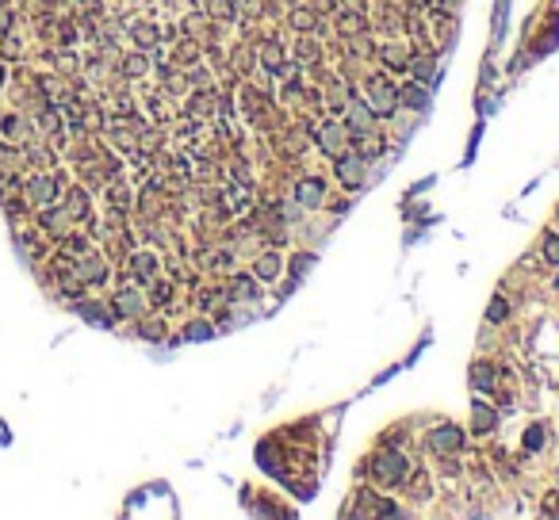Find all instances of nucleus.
<instances>
[{"label":"nucleus","instance_id":"f257e3e1","mask_svg":"<svg viewBox=\"0 0 559 520\" xmlns=\"http://www.w3.org/2000/svg\"><path fill=\"white\" fill-rule=\"evenodd\" d=\"M395 103H399V92H395L387 81H376L372 84V103H368V108H372V115H383L387 119L395 111Z\"/></svg>","mask_w":559,"mask_h":520},{"label":"nucleus","instance_id":"f3484780","mask_svg":"<svg viewBox=\"0 0 559 520\" xmlns=\"http://www.w3.org/2000/svg\"><path fill=\"white\" fill-rule=\"evenodd\" d=\"M402 100L410 103V108H425V96H422V92H410V88H406V96H402Z\"/></svg>","mask_w":559,"mask_h":520},{"label":"nucleus","instance_id":"dca6fc26","mask_svg":"<svg viewBox=\"0 0 559 520\" xmlns=\"http://www.w3.org/2000/svg\"><path fill=\"white\" fill-rule=\"evenodd\" d=\"M414 73H418V81H425V84L433 81V65L425 62V58H422V62H414Z\"/></svg>","mask_w":559,"mask_h":520},{"label":"nucleus","instance_id":"1a4fd4ad","mask_svg":"<svg viewBox=\"0 0 559 520\" xmlns=\"http://www.w3.org/2000/svg\"><path fill=\"white\" fill-rule=\"evenodd\" d=\"M368 127H372V108H364V103H353V130H356V134H364Z\"/></svg>","mask_w":559,"mask_h":520},{"label":"nucleus","instance_id":"f03ea898","mask_svg":"<svg viewBox=\"0 0 559 520\" xmlns=\"http://www.w3.org/2000/svg\"><path fill=\"white\" fill-rule=\"evenodd\" d=\"M345 127H337V122H326V127H318V149L322 154H329V157H337L341 149H345Z\"/></svg>","mask_w":559,"mask_h":520},{"label":"nucleus","instance_id":"6e6552de","mask_svg":"<svg viewBox=\"0 0 559 520\" xmlns=\"http://www.w3.org/2000/svg\"><path fill=\"white\" fill-rule=\"evenodd\" d=\"M475 410V417H471V432H490L495 429V413L487 410V405H471Z\"/></svg>","mask_w":559,"mask_h":520},{"label":"nucleus","instance_id":"20e7f679","mask_svg":"<svg viewBox=\"0 0 559 520\" xmlns=\"http://www.w3.org/2000/svg\"><path fill=\"white\" fill-rule=\"evenodd\" d=\"M402 470H406V459L395 456V451H383V456L376 459V478H383V482H399Z\"/></svg>","mask_w":559,"mask_h":520},{"label":"nucleus","instance_id":"423d86ee","mask_svg":"<svg viewBox=\"0 0 559 520\" xmlns=\"http://www.w3.org/2000/svg\"><path fill=\"white\" fill-rule=\"evenodd\" d=\"M429 440H433V448H437V451H444V456H448V451H460V444H463L460 440V429H437Z\"/></svg>","mask_w":559,"mask_h":520},{"label":"nucleus","instance_id":"9b49d317","mask_svg":"<svg viewBox=\"0 0 559 520\" xmlns=\"http://www.w3.org/2000/svg\"><path fill=\"white\" fill-rule=\"evenodd\" d=\"M506 314H509V302L506 299H490V306H487V321H506Z\"/></svg>","mask_w":559,"mask_h":520},{"label":"nucleus","instance_id":"39448f33","mask_svg":"<svg viewBox=\"0 0 559 520\" xmlns=\"http://www.w3.org/2000/svg\"><path fill=\"white\" fill-rule=\"evenodd\" d=\"M337 176L345 184L356 187L360 180H364V161H360L356 154H337Z\"/></svg>","mask_w":559,"mask_h":520},{"label":"nucleus","instance_id":"4468645a","mask_svg":"<svg viewBox=\"0 0 559 520\" xmlns=\"http://www.w3.org/2000/svg\"><path fill=\"white\" fill-rule=\"evenodd\" d=\"M540 444H544V429L536 424V429H529V432H525V448H529V451H536Z\"/></svg>","mask_w":559,"mask_h":520},{"label":"nucleus","instance_id":"2eb2a0df","mask_svg":"<svg viewBox=\"0 0 559 520\" xmlns=\"http://www.w3.org/2000/svg\"><path fill=\"white\" fill-rule=\"evenodd\" d=\"M234 287H238V291H234L238 299H253V295H257V287H253V279H234Z\"/></svg>","mask_w":559,"mask_h":520},{"label":"nucleus","instance_id":"ddd939ff","mask_svg":"<svg viewBox=\"0 0 559 520\" xmlns=\"http://www.w3.org/2000/svg\"><path fill=\"white\" fill-rule=\"evenodd\" d=\"M544 260L548 264H559V233H548V238H544Z\"/></svg>","mask_w":559,"mask_h":520},{"label":"nucleus","instance_id":"9d476101","mask_svg":"<svg viewBox=\"0 0 559 520\" xmlns=\"http://www.w3.org/2000/svg\"><path fill=\"white\" fill-rule=\"evenodd\" d=\"M261 62H264V69H272V73H276L280 65H283V50H280L276 42H269V46H264V54H261Z\"/></svg>","mask_w":559,"mask_h":520},{"label":"nucleus","instance_id":"0eeeda50","mask_svg":"<svg viewBox=\"0 0 559 520\" xmlns=\"http://www.w3.org/2000/svg\"><path fill=\"white\" fill-rule=\"evenodd\" d=\"M253 276H257V279H276L280 276V257H276V253H264V257L253 264Z\"/></svg>","mask_w":559,"mask_h":520},{"label":"nucleus","instance_id":"f8f14e48","mask_svg":"<svg viewBox=\"0 0 559 520\" xmlns=\"http://www.w3.org/2000/svg\"><path fill=\"white\" fill-rule=\"evenodd\" d=\"M471 375H475V386H482V391H490V386H495V371H490L487 364H475V367H471Z\"/></svg>","mask_w":559,"mask_h":520},{"label":"nucleus","instance_id":"7ed1b4c3","mask_svg":"<svg viewBox=\"0 0 559 520\" xmlns=\"http://www.w3.org/2000/svg\"><path fill=\"white\" fill-rule=\"evenodd\" d=\"M295 200L303 207H322V200H326V184H322L318 176H307V180L295 184Z\"/></svg>","mask_w":559,"mask_h":520}]
</instances>
